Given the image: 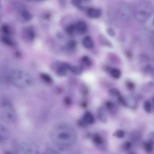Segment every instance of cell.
Segmentation results:
<instances>
[{
	"instance_id": "2",
	"label": "cell",
	"mask_w": 154,
	"mask_h": 154,
	"mask_svg": "<svg viewBox=\"0 0 154 154\" xmlns=\"http://www.w3.org/2000/svg\"><path fill=\"white\" fill-rule=\"evenodd\" d=\"M8 78L10 83L19 88H25L30 85L31 79L29 75L23 70L14 69L9 72Z\"/></svg>"
},
{
	"instance_id": "32",
	"label": "cell",
	"mask_w": 154,
	"mask_h": 154,
	"mask_svg": "<svg viewBox=\"0 0 154 154\" xmlns=\"http://www.w3.org/2000/svg\"><path fill=\"white\" fill-rule=\"evenodd\" d=\"M76 28V26L74 25H71L69 26L66 29V31L68 34L71 35L74 31Z\"/></svg>"
},
{
	"instance_id": "18",
	"label": "cell",
	"mask_w": 154,
	"mask_h": 154,
	"mask_svg": "<svg viewBox=\"0 0 154 154\" xmlns=\"http://www.w3.org/2000/svg\"><path fill=\"white\" fill-rule=\"evenodd\" d=\"M105 106L106 108L111 114H114L116 113L115 106L112 102L109 101H106L105 103Z\"/></svg>"
},
{
	"instance_id": "10",
	"label": "cell",
	"mask_w": 154,
	"mask_h": 154,
	"mask_svg": "<svg viewBox=\"0 0 154 154\" xmlns=\"http://www.w3.org/2000/svg\"><path fill=\"white\" fill-rule=\"evenodd\" d=\"M13 8L18 13L21 11L26 9L25 5L23 3L17 1H12L11 2Z\"/></svg>"
},
{
	"instance_id": "1",
	"label": "cell",
	"mask_w": 154,
	"mask_h": 154,
	"mask_svg": "<svg viewBox=\"0 0 154 154\" xmlns=\"http://www.w3.org/2000/svg\"><path fill=\"white\" fill-rule=\"evenodd\" d=\"M51 141L57 148L62 150H66L75 144L78 134L73 127L66 123H60L55 125L50 133Z\"/></svg>"
},
{
	"instance_id": "36",
	"label": "cell",
	"mask_w": 154,
	"mask_h": 154,
	"mask_svg": "<svg viewBox=\"0 0 154 154\" xmlns=\"http://www.w3.org/2000/svg\"><path fill=\"white\" fill-rule=\"evenodd\" d=\"M27 1H42V0H26Z\"/></svg>"
},
{
	"instance_id": "35",
	"label": "cell",
	"mask_w": 154,
	"mask_h": 154,
	"mask_svg": "<svg viewBox=\"0 0 154 154\" xmlns=\"http://www.w3.org/2000/svg\"><path fill=\"white\" fill-rule=\"evenodd\" d=\"M108 32L109 34L113 36L114 34L113 30L111 29H109L108 30Z\"/></svg>"
},
{
	"instance_id": "12",
	"label": "cell",
	"mask_w": 154,
	"mask_h": 154,
	"mask_svg": "<svg viewBox=\"0 0 154 154\" xmlns=\"http://www.w3.org/2000/svg\"><path fill=\"white\" fill-rule=\"evenodd\" d=\"M1 40L6 45L11 47H14L16 45V42L11 37V36L2 35Z\"/></svg>"
},
{
	"instance_id": "3",
	"label": "cell",
	"mask_w": 154,
	"mask_h": 154,
	"mask_svg": "<svg viewBox=\"0 0 154 154\" xmlns=\"http://www.w3.org/2000/svg\"><path fill=\"white\" fill-rule=\"evenodd\" d=\"M153 7L147 1L138 3L134 9V15L136 20L140 22L147 20L153 12Z\"/></svg>"
},
{
	"instance_id": "8",
	"label": "cell",
	"mask_w": 154,
	"mask_h": 154,
	"mask_svg": "<svg viewBox=\"0 0 154 154\" xmlns=\"http://www.w3.org/2000/svg\"><path fill=\"white\" fill-rule=\"evenodd\" d=\"M23 34L24 37L30 40H34L35 34L33 28L32 27L26 28L23 30Z\"/></svg>"
},
{
	"instance_id": "5",
	"label": "cell",
	"mask_w": 154,
	"mask_h": 154,
	"mask_svg": "<svg viewBox=\"0 0 154 154\" xmlns=\"http://www.w3.org/2000/svg\"><path fill=\"white\" fill-rule=\"evenodd\" d=\"M118 14L119 18L122 20H127L131 15V10L129 6L125 4H121L118 8Z\"/></svg>"
},
{
	"instance_id": "22",
	"label": "cell",
	"mask_w": 154,
	"mask_h": 154,
	"mask_svg": "<svg viewBox=\"0 0 154 154\" xmlns=\"http://www.w3.org/2000/svg\"><path fill=\"white\" fill-rule=\"evenodd\" d=\"M70 70L73 74L76 75H79L82 73L83 68L81 66H71Z\"/></svg>"
},
{
	"instance_id": "7",
	"label": "cell",
	"mask_w": 154,
	"mask_h": 154,
	"mask_svg": "<svg viewBox=\"0 0 154 154\" xmlns=\"http://www.w3.org/2000/svg\"><path fill=\"white\" fill-rule=\"evenodd\" d=\"M98 119L101 122L104 123H106L108 118L105 108L102 107H99L97 112Z\"/></svg>"
},
{
	"instance_id": "17",
	"label": "cell",
	"mask_w": 154,
	"mask_h": 154,
	"mask_svg": "<svg viewBox=\"0 0 154 154\" xmlns=\"http://www.w3.org/2000/svg\"><path fill=\"white\" fill-rule=\"evenodd\" d=\"M145 151L147 153H150L154 149V140L149 139V141L145 142L144 145Z\"/></svg>"
},
{
	"instance_id": "14",
	"label": "cell",
	"mask_w": 154,
	"mask_h": 154,
	"mask_svg": "<svg viewBox=\"0 0 154 154\" xmlns=\"http://www.w3.org/2000/svg\"><path fill=\"white\" fill-rule=\"evenodd\" d=\"M82 42L84 47L88 49L92 48L94 45L93 40L90 37L88 36H86L83 38Z\"/></svg>"
},
{
	"instance_id": "28",
	"label": "cell",
	"mask_w": 154,
	"mask_h": 154,
	"mask_svg": "<svg viewBox=\"0 0 154 154\" xmlns=\"http://www.w3.org/2000/svg\"><path fill=\"white\" fill-rule=\"evenodd\" d=\"M82 61L83 64L86 67H90L92 64L91 60L87 56L83 57L82 58Z\"/></svg>"
},
{
	"instance_id": "11",
	"label": "cell",
	"mask_w": 154,
	"mask_h": 154,
	"mask_svg": "<svg viewBox=\"0 0 154 154\" xmlns=\"http://www.w3.org/2000/svg\"><path fill=\"white\" fill-rule=\"evenodd\" d=\"M8 131L7 129L2 124H0V143L4 142L8 137Z\"/></svg>"
},
{
	"instance_id": "30",
	"label": "cell",
	"mask_w": 154,
	"mask_h": 154,
	"mask_svg": "<svg viewBox=\"0 0 154 154\" xmlns=\"http://www.w3.org/2000/svg\"><path fill=\"white\" fill-rule=\"evenodd\" d=\"M76 45L77 43L76 41L72 40L69 41L68 43L67 47L69 49L73 50L76 48Z\"/></svg>"
},
{
	"instance_id": "21",
	"label": "cell",
	"mask_w": 154,
	"mask_h": 154,
	"mask_svg": "<svg viewBox=\"0 0 154 154\" xmlns=\"http://www.w3.org/2000/svg\"><path fill=\"white\" fill-rule=\"evenodd\" d=\"M68 70L64 66L63 64L59 67L57 69V73L60 76H64L67 74Z\"/></svg>"
},
{
	"instance_id": "19",
	"label": "cell",
	"mask_w": 154,
	"mask_h": 154,
	"mask_svg": "<svg viewBox=\"0 0 154 154\" xmlns=\"http://www.w3.org/2000/svg\"><path fill=\"white\" fill-rule=\"evenodd\" d=\"M84 119L88 124H92L95 122V118L92 114L90 112H86L84 115Z\"/></svg>"
},
{
	"instance_id": "34",
	"label": "cell",
	"mask_w": 154,
	"mask_h": 154,
	"mask_svg": "<svg viewBox=\"0 0 154 154\" xmlns=\"http://www.w3.org/2000/svg\"><path fill=\"white\" fill-rule=\"evenodd\" d=\"M71 2L74 6L79 7L81 5V0H71Z\"/></svg>"
},
{
	"instance_id": "4",
	"label": "cell",
	"mask_w": 154,
	"mask_h": 154,
	"mask_svg": "<svg viewBox=\"0 0 154 154\" xmlns=\"http://www.w3.org/2000/svg\"><path fill=\"white\" fill-rule=\"evenodd\" d=\"M1 106L6 118L10 122H15L17 119V115L11 102L9 100L5 99L2 101Z\"/></svg>"
},
{
	"instance_id": "6",
	"label": "cell",
	"mask_w": 154,
	"mask_h": 154,
	"mask_svg": "<svg viewBox=\"0 0 154 154\" xmlns=\"http://www.w3.org/2000/svg\"><path fill=\"white\" fill-rule=\"evenodd\" d=\"M37 151V149L34 145L28 143H23L19 145L18 152L22 154H34Z\"/></svg>"
},
{
	"instance_id": "37",
	"label": "cell",
	"mask_w": 154,
	"mask_h": 154,
	"mask_svg": "<svg viewBox=\"0 0 154 154\" xmlns=\"http://www.w3.org/2000/svg\"><path fill=\"white\" fill-rule=\"evenodd\" d=\"M2 7V5L1 2V1H0V8H1Z\"/></svg>"
},
{
	"instance_id": "20",
	"label": "cell",
	"mask_w": 154,
	"mask_h": 154,
	"mask_svg": "<svg viewBox=\"0 0 154 154\" xmlns=\"http://www.w3.org/2000/svg\"><path fill=\"white\" fill-rule=\"evenodd\" d=\"M76 28L80 32L83 33L86 30L87 26L85 22L81 21L77 23Z\"/></svg>"
},
{
	"instance_id": "33",
	"label": "cell",
	"mask_w": 154,
	"mask_h": 154,
	"mask_svg": "<svg viewBox=\"0 0 154 154\" xmlns=\"http://www.w3.org/2000/svg\"><path fill=\"white\" fill-rule=\"evenodd\" d=\"M127 89L130 91H133L135 88V85L134 83L131 81H127L126 83Z\"/></svg>"
},
{
	"instance_id": "16",
	"label": "cell",
	"mask_w": 154,
	"mask_h": 154,
	"mask_svg": "<svg viewBox=\"0 0 154 154\" xmlns=\"http://www.w3.org/2000/svg\"><path fill=\"white\" fill-rule=\"evenodd\" d=\"M93 140L95 144L97 146H101L102 145L104 142L103 138L101 135L97 134L94 135L93 138Z\"/></svg>"
},
{
	"instance_id": "24",
	"label": "cell",
	"mask_w": 154,
	"mask_h": 154,
	"mask_svg": "<svg viewBox=\"0 0 154 154\" xmlns=\"http://www.w3.org/2000/svg\"><path fill=\"white\" fill-rule=\"evenodd\" d=\"M111 73L112 76L115 79L119 78L121 75V71L117 69H112L111 71Z\"/></svg>"
},
{
	"instance_id": "25",
	"label": "cell",
	"mask_w": 154,
	"mask_h": 154,
	"mask_svg": "<svg viewBox=\"0 0 154 154\" xmlns=\"http://www.w3.org/2000/svg\"><path fill=\"white\" fill-rule=\"evenodd\" d=\"M40 77L44 81L48 83H51L52 80L51 77L48 74L44 73L40 75Z\"/></svg>"
},
{
	"instance_id": "29",
	"label": "cell",
	"mask_w": 154,
	"mask_h": 154,
	"mask_svg": "<svg viewBox=\"0 0 154 154\" xmlns=\"http://www.w3.org/2000/svg\"><path fill=\"white\" fill-rule=\"evenodd\" d=\"M114 135L119 138H122L124 137L125 133L124 131L123 130L118 129L115 131Z\"/></svg>"
},
{
	"instance_id": "15",
	"label": "cell",
	"mask_w": 154,
	"mask_h": 154,
	"mask_svg": "<svg viewBox=\"0 0 154 154\" xmlns=\"http://www.w3.org/2000/svg\"><path fill=\"white\" fill-rule=\"evenodd\" d=\"M1 30L2 35L11 36L12 34L11 27L8 24L3 25L1 27Z\"/></svg>"
},
{
	"instance_id": "31",
	"label": "cell",
	"mask_w": 154,
	"mask_h": 154,
	"mask_svg": "<svg viewBox=\"0 0 154 154\" xmlns=\"http://www.w3.org/2000/svg\"><path fill=\"white\" fill-rule=\"evenodd\" d=\"M109 94L112 96L117 97L121 95L119 90L115 88H113L110 90Z\"/></svg>"
},
{
	"instance_id": "27",
	"label": "cell",
	"mask_w": 154,
	"mask_h": 154,
	"mask_svg": "<svg viewBox=\"0 0 154 154\" xmlns=\"http://www.w3.org/2000/svg\"><path fill=\"white\" fill-rule=\"evenodd\" d=\"M132 145L131 141H127L123 143L122 147L124 150L128 151L131 149L132 147Z\"/></svg>"
},
{
	"instance_id": "23",
	"label": "cell",
	"mask_w": 154,
	"mask_h": 154,
	"mask_svg": "<svg viewBox=\"0 0 154 154\" xmlns=\"http://www.w3.org/2000/svg\"><path fill=\"white\" fill-rule=\"evenodd\" d=\"M144 107L145 111L148 113L151 112L152 110V106L151 103L149 101L147 100L144 103Z\"/></svg>"
},
{
	"instance_id": "9",
	"label": "cell",
	"mask_w": 154,
	"mask_h": 154,
	"mask_svg": "<svg viewBox=\"0 0 154 154\" xmlns=\"http://www.w3.org/2000/svg\"><path fill=\"white\" fill-rule=\"evenodd\" d=\"M87 14L88 16L91 18H97L101 16L102 12L100 9L92 8L88 10Z\"/></svg>"
},
{
	"instance_id": "13",
	"label": "cell",
	"mask_w": 154,
	"mask_h": 154,
	"mask_svg": "<svg viewBox=\"0 0 154 154\" xmlns=\"http://www.w3.org/2000/svg\"><path fill=\"white\" fill-rule=\"evenodd\" d=\"M20 18L25 21H29L31 20L32 16L31 13L26 9H24L18 13Z\"/></svg>"
},
{
	"instance_id": "26",
	"label": "cell",
	"mask_w": 154,
	"mask_h": 154,
	"mask_svg": "<svg viewBox=\"0 0 154 154\" xmlns=\"http://www.w3.org/2000/svg\"><path fill=\"white\" fill-rule=\"evenodd\" d=\"M141 135L139 132L135 131L132 133L131 135V138L134 141H137L140 139Z\"/></svg>"
}]
</instances>
